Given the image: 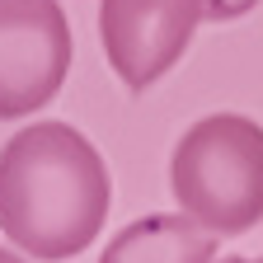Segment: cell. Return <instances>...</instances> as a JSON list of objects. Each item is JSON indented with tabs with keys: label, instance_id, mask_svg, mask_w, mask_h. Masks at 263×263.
I'll return each instance as SVG.
<instances>
[{
	"label": "cell",
	"instance_id": "obj_2",
	"mask_svg": "<svg viewBox=\"0 0 263 263\" xmlns=\"http://www.w3.org/2000/svg\"><path fill=\"white\" fill-rule=\"evenodd\" d=\"M170 183L207 235H245L263 221V127L245 113L197 118L174 146Z\"/></svg>",
	"mask_w": 263,
	"mask_h": 263
},
{
	"label": "cell",
	"instance_id": "obj_3",
	"mask_svg": "<svg viewBox=\"0 0 263 263\" xmlns=\"http://www.w3.org/2000/svg\"><path fill=\"white\" fill-rule=\"evenodd\" d=\"M71 24L57 0H0V122L47 108L71 71Z\"/></svg>",
	"mask_w": 263,
	"mask_h": 263
},
{
	"label": "cell",
	"instance_id": "obj_1",
	"mask_svg": "<svg viewBox=\"0 0 263 263\" xmlns=\"http://www.w3.org/2000/svg\"><path fill=\"white\" fill-rule=\"evenodd\" d=\"M108 202V164L71 122H33L0 146V230L24 254L61 263L89 249Z\"/></svg>",
	"mask_w": 263,
	"mask_h": 263
},
{
	"label": "cell",
	"instance_id": "obj_5",
	"mask_svg": "<svg viewBox=\"0 0 263 263\" xmlns=\"http://www.w3.org/2000/svg\"><path fill=\"white\" fill-rule=\"evenodd\" d=\"M99 263H216V240L183 212H160L122 226Z\"/></svg>",
	"mask_w": 263,
	"mask_h": 263
},
{
	"label": "cell",
	"instance_id": "obj_7",
	"mask_svg": "<svg viewBox=\"0 0 263 263\" xmlns=\"http://www.w3.org/2000/svg\"><path fill=\"white\" fill-rule=\"evenodd\" d=\"M0 263H24L19 254H10V249H0Z\"/></svg>",
	"mask_w": 263,
	"mask_h": 263
},
{
	"label": "cell",
	"instance_id": "obj_6",
	"mask_svg": "<svg viewBox=\"0 0 263 263\" xmlns=\"http://www.w3.org/2000/svg\"><path fill=\"white\" fill-rule=\"evenodd\" d=\"M202 5H207V19H240V14H249L254 5H258V0H202Z\"/></svg>",
	"mask_w": 263,
	"mask_h": 263
},
{
	"label": "cell",
	"instance_id": "obj_4",
	"mask_svg": "<svg viewBox=\"0 0 263 263\" xmlns=\"http://www.w3.org/2000/svg\"><path fill=\"white\" fill-rule=\"evenodd\" d=\"M202 19V0H99V43L127 89H146L188 52Z\"/></svg>",
	"mask_w": 263,
	"mask_h": 263
}]
</instances>
